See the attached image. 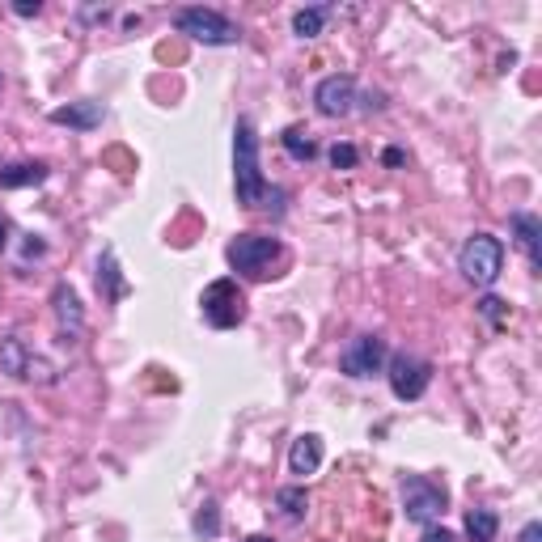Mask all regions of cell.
I'll return each instance as SVG.
<instances>
[{"instance_id":"cell-20","label":"cell","mask_w":542,"mask_h":542,"mask_svg":"<svg viewBox=\"0 0 542 542\" xmlns=\"http://www.w3.org/2000/svg\"><path fill=\"white\" fill-rule=\"evenodd\" d=\"M276 504L284 509L288 521H301L305 509H310V500H305V487H280V492H276Z\"/></svg>"},{"instance_id":"cell-10","label":"cell","mask_w":542,"mask_h":542,"mask_svg":"<svg viewBox=\"0 0 542 542\" xmlns=\"http://www.w3.org/2000/svg\"><path fill=\"white\" fill-rule=\"evenodd\" d=\"M51 310H56V331L64 343H77L81 331H85V310H81V297H77V288L72 284H56L51 288Z\"/></svg>"},{"instance_id":"cell-17","label":"cell","mask_w":542,"mask_h":542,"mask_svg":"<svg viewBox=\"0 0 542 542\" xmlns=\"http://www.w3.org/2000/svg\"><path fill=\"white\" fill-rule=\"evenodd\" d=\"M500 534V517L492 509H471L466 513V538L471 542H496Z\"/></svg>"},{"instance_id":"cell-24","label":"cell","mask_w":542,"mask_h":542,"mask_svg":"<svg viewBox=\"0 0 542 542\" xmlns=\"http://www.w3.org/2000/svg\"><path fill=\"white\" fill-rule=\"evenodd\" d=\"M420 542H458V538H454V534H449L445 526H428V530L420 534Z\"/></svg>"},{"instance_id":"cell-6","label":"cell","mask_w":542,"mask_h":542,"mask_svg":"<svg viewBox=\"0 0 542 542\" xmlns=\"http://www.w3.org/2000/svg\"><path fill=\"white\" fill-rule=\"evenodd\" d=\"M445 487L437 479H428V475H411L403 479V513L407 521H415V526H432L441 513H445Z\"/></svg>"},{"instance_id":"cell-29","label":"cell","mask_w":542,"mask_h":542,"mask_svg":"<svg viewBox=\"0 0 542 542\" xmlns=\"http://www.w3.org/2000/svg\"><path fill=\"white\" fill-rule=\"evenodd\" d=\"M246 542H271V538H267V534H255V538H246Z\"/></svg>"},{"instance_id":"cell-12","label":"cell","mask_w":542,"mask_h":542,"mask_svg":"<svg viewBox=\"0 0 542 542\" xmlns=\"http://www.w3.org/2000/svg\"><path fill=\"white\" fill-rule=\"evenodd\" d=\"M102 102H68V106H56L51 111V123H60V128H77V132H94L102 128Z\"/></svg>"},{"instance_id":"cell-13","label":"cell","mask_w":542,"mask_h":542,"mask_svg":"<svg viewBox=\"0 0 542 542\" xmlns=\"http://www.w3.org/2000/svg\"><path fill=\"white\" fill-rule=\"evenodd\" d=\"M509 225H513V242L521 246V255L530 259V267L538 271L542 267V250H538V238H542V221L534 212H513L509 216Z\"/></svg>"},{"instance_id":"cell-15","label":"cell","mask_w":542,"mask_h":542,"mask_svg":"<svg viewBox=\"0 0 542 542\" xmlns=\"http://www.w3.org/2000/svg\"><path fill=\"white\" fill-rule=\"evenodd\" d=\"M98 293H102V301L128 297V280H123V271H119L115 250H102V259H98Z\"/></svg>"},{"instance_id":"cell-18","label":"cell","mask_w":542,"mask_h":542,"mask_svg":"<svg viewBox=\"0 0 542 542\" xmlns=\"http://www.w3.org/2000/svg\"><path fill=\"white\" fill-rule=\"evenodd\" d=\"M327 17H331V9H327V5L297 9V13H293V34H297V39H318L322 26H327Z\"/></svg>"},{"instance_id":"cell-9","label":"cell","mask_w":542,"mask_h":542,"mask_svg":"<svg viewBox=\"0 0 542 542\" xmlns=\"http://www.w3.org/2000/svg\"><path fill=\"white\" fill-rule=\"evenodd\" d=\"M314 102L318 111L327 119H343L356 111V81L348 77V72H335V77H322L318 89H314Z\"/></svg>"},{"instance_id":"cell-11","label":"cell","mask_w":542,"mask_h":542,"mask_svg":"<svg viewBox=\"0 0 542 542\" xmlns=\"http://www.w3.org/2000/svg\"><path fill=\"white\" fill-rule=\"evenodd\" d=\"M318 466H322V437L318 432H301L293 449H288V471L297 479H310V475H318Z\"/></svg>"},{"instance_id":"cell-23","label":"cell","mask_w":542,"mask_h":542,"mask_svg":"<svg viewBox=\"0 0 542 542\" xmlns=\"http://www.w3.org/2000/svg\"><path fill=\"white\" fill-rule=\"evenodd\" d=\"M356 161H360V153L352 149V144H331V166L335 170H352Z\"/></svg>"},{"instance_id":"cell-26","label":"cell","mask_w":542,"mask_h":542,"mask_svg":"<svg viewBox=\"0 0 542 542\" xmlns=\"http://www.w3.org/2000/svg\"><path fill=\"white\" fill-rule=\"evenodd\" d=\"M521 542H542V526H538V521H530V526L521 530Z\"/></svg>"},{"instance_id":"cell-22","label":"cell","mask_w":542,"mask_h":542,"mask_svg":"<svg viewBox=\"0 0 542 542\" xmlns=\"http://www.w3.org/2000/svg\"><path fill=\"white\" fill-rule=\"evenodd\" d=\"M479 314H483L487 322H496V327H504V322H509V301H500V297H483V301H479Z\"/></svg>"},{"instance_id":"cell-5","label":"cell","mask_w":542,"mask_h":542,"mask_svg":"<svg viewBox=\"0 0 542 542\" xmlns=\"http://www.w3.org/2000/svg\"><path fill=\"white\" fill-rule=\"evenodd\" d=\"M200 310H204V322L216 331H229V327H238V322L246 318V297H242V288L238 280H212L204 288V297H200Z\"/></svg>"},{"instance_id":"cell-21","label":"cell","mask_w":542,"mask_h":542,"mask_svg":"<svg viewBox=\"0 0 542 542\" xmlns=\"http://www.w3.org/2000/svg\"><path fill=\"white\" fill-rule=\"evenodd\" d=\"M195 534H200V538H216V534H221V504H216V500L200 504V513H195Z\"/></svg>"},{"instance_id":"cell-4","label":"cell","mask_w":542,"mask_h":542,"mask_svg":"<svg viewBox=\"0 0 542 542\" xmlns=\"http://www.w3.org/2000/svg\"><path fill=\"white\" fill-rule=\"evenodd\" d=\"M174 26H178V34H187V39L204 43V47H233L242 39V30L216 9H178Z\"/></svg>"},{"instance_id":"cell-16","label":"cell","mask_w":542,"mask_h":542,"mask_svg":"<svg viewBox=\"0 0 542 542\" xmlns=\"http://www.w3.org/2000/svg\"><path fill=\"white\" fill-rule=\"evenodd\" d=\"M30 352H26V343L9 335V339H0V373H9V377H26L30 373Z\"/></svg>"},{"instance_id":"cell-19","label":"cell","mask_w":542,"mask_h":542,"mask_svg":"<svg viewBox=\"0 0 542 542\" xmlns=\"http://www.w3.org/2000/svg\"><path fill=\"white\" fill-rule=\"evenodd\" d=\"M284 153L293 157V161H314L318 157V144H314V136L305 132V128H288L284 132Z\"/></svg>"},{"instance_id":"cell-28","label":"cell","mask_w":542,"mask_h":542,"mask_svg":"<svg viewBox=\"0 0 542 542\" xmlns=\"http://www.w3.org/2000/svg\"><path fill=\"white\" fill-rule=\"evenodd\" d=\"M9 246V225H5V216H0V250Z\"/></svg>"},{"instance_id":"cell-25","label":"cell","mask_w":542,"mask_h":542,"mask_svg":"<svg viewBox=\"0 0 542 542\" xmlns=\"http://www.w3.org/2000/svg\"><path fill=\"white\" fill-rule=\"evenodd\" d=\"M39 9H43L39 0H17V5H13V13H17V17H39Z\"/></svg>"},{"instance_id":"cell-2","label":"cell","mask_w":542,"mask_h":542,"mask_svg":"<svg viewBox=\"0 0 542 542\" xmlns=\"http://www.w3.org/2000/svg\"><path fill=\"white\" fill-rule=\"evenodd\" d=\"M458 271L475 288H492L504 271V242L496 233H471L466 246L458 250Z\"/></svg>"},{"instance_id":"cell-7","label":"cell","mask_w":542,"mask_h":542,"mask_svg":"<svg viewBox=\"0 0 542 542\" xmlns=\"http://www.w3.org/2000/svg\"><path fill=\"white\" fill-rule=\"evenodd\" d=\"M390 390H394V399H403V403H415V399H424V390L432 382V365L420 356H411V352H399V356H390Z\"/></svg>"},{"instance_id":"cell-14","label":"cell","mask_w":542,"mask_h":542,"mask_svg":"<svg viewBox=\"0 0 542 542\" xmlns=\"http://www.w3.org/2000/svg\"><path fill=\"white\" fill-rule=\"evenodd\" d=\"M47 166L43 161H13V166H0V191H17V187H39L47 183Z\"/></svg>"},{"instance_id":"cell-27","label":"cell","mask_w":542,"mask_h":542,"mask_svg":"<svg viewBox=\"0 0 542 542\" xmlns=\"http://www.w3.org/2000/svg\"><path fill=\"white\" fill-rule=\"evenodd\" d=\"M382 161H386V166H403L407 153H403V149H386V157H382Z\"/></svg>"},{"instance_id":"cell-3","label":"cell","mask_w":542,"mask_h":542,"mask_svg":"<svg viewBox=\"0 0 542 542\" xmlns=\"http://www.w3.org/2000/svg\"><path fill=\"white\" fill-rule=\"evenodd\" d=\"M284 255V246L276 238H263V233H238L229 246H225V259L233 271H242L250 280H267L271 276V263Z\"/></svg>"},{"instance_id":"cell-1","label":"cell","mask_w":542,"mask_h":542,"mask_svg":"<svg viewBox=\"0 0 542 542\" xmlns=\"http://www.w3.org/2000/svg\"><path fill=\"white\" fill-rule=\"evenodd\" d=\"M233 187H238L242 208H263L271 195L267 178L259 170V136L250 119H238V128H233Z\"/></svg>"},{"instance_id":"cell-8","label":"cell","mask_w":542,"mask_h":542,"mask_svg":"<svg viewBox=\"0 0 542 542\" xmlns=\"http://www.w3.org/2000/svg\"><path fill=\"white\" fill-rule=\"evenodd\" d=\"M382 365H386V343L377 335H356L339 352V369L348 377H373V373H382Z\"/></svg>"}]
</instances>
